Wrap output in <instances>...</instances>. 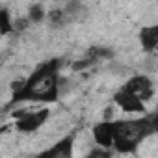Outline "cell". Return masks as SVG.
<instances>
[{
    "label": "cell",
    "instance_id": "obj_3",
    "mask_svg": "<svg viewBox=\"0 0 158 158\" xmlns=\"http://www.w3.org/2000/svg\"><path fill=\"white\" fill-rule=\"evenodd\" d=\"M50 117V108H39L34 112H21L15 119V130L21 134H34L37 132Z\"/></svg>",
    "mask_w": 158,
    "mask_h": 158
},
{
    "label": "cell",
    "instance_id": "obj_9",
    "mask_svg": "<svg viewBox=\"0 0 158 158\" xmlns=\"http://www.w3.org/2000/svg\"><path fill=\"white\" fill-rule=\"evenodd\" d=\"M13 32V21L8 10H0V35H8Z\"/></svg>",
    "mask_w": 158,
    "mask_h": 158
},
{
    "label": "cell",
    "instance_id": "obj_2",
    "mask_svg": "<svg viewBox=\"0 0 158 158\" xmlns=\"http://www.w3.org/2000/svg\"><path fill=\"white\" fill-rule=\"evenodd\" d=\"M154 132V115H143L141 119H115V136L112 151L117 154H134L138 147Z\"/></svg>",
    "mask_w": 158,
    "mask_h": 158
},
{
    "label": "cell",
    "instance_id": "obj_6",
    "mask_svg": "<svg viewBox=\"0 0 158 158\" xmlns=\"http://www.w3.org/2000/svg\"><path fill=\"white\" fill-rule=\"evenodd\" d=\"M91 136H93V141L97 143V147L112 149L114 136H115V119H104V121L95 123L91 128Z\"/></svg>",
    "mask_w": 158,
    "mask_h": 158
},
{
    "label": "cell",
    "instance_id": "obj_11",
    "mask_svg": "<svg viewBox=\"0 0 158 158\" xmlns=\"http://www.w3.org/2000/svg\"><path fill=\"white\" fill-rule=\"evenodd\" d=\"M45 15H47V13H45V8H43L41 4H34V6L30 8V21L39 23V21H43Z\"/></svg>",
    "mask_w": 158,
    "mask_h": 158
},
{
    "label": "cell",
    "instance_id": "obj_4",
    "mask_svg": "<svg viewBox=\"0 0 158 158\" xmlns=\"http://www.w3.org/2000/svg\"><path fill=\"white\" fill-rule=\"evenodd\" d=\"M74 141H76V130H71L56 143L37 152L34 158H74Z\"/></svg>",
    "mask_w": 158,
    "mask_h": 158
},
{
    "label": "cell",
    "instance_id": "obj_10",
    "mask_svg": "<svg viewBox=\"0 0 158 158\" xmlns=\"http://www.w3.org/2000/svg\"><path fill=\"white\" fill-rule=\"evenodd\" d=\"M86 158H114V151L112 149H102V147H95L91 149Z\"/></svg>",
    "mask_w": 158,
    "mask_h": 158
},
{
    "label": "cell",
    "instance_id": "obj_7",
    "mask_svg": "<svg viewBox=\"0 0 158 158\" xmlns=\"http://www.w3.org/2000/svg\"><path fill=\"white\" fill-rule=\"evenodd\" d=\"M114 102L127 114H138V115H145L147 114V108H145V102L139 101L136 95L125 91V89H117L114 93Z\"/></svg>",
    "mask_w": 158,
    "mask_h": 158
},
{
    "label": "cell",
    "instance_id": "obj_8",
    "mask_svg": "<svg viewBox=\"0 0 158 158\" xmlns=\"http://www.w3.org/2000/svg\"><path fill=\"white\" fill-rule=\"evenodd\" d=\"M138 39H139V45L145 52H154L156 45H158V26L156 24L143 26L138 34Z\"/></svg>",
    "mask_w": 158,
    "mask_h": 158
},
{
    "label": "cell",
    "instance_id": "obj_1",
    "mask_svg": "<svg viewBox=\"0 0 158 158\" xmlns=\"http://www.w3.org/2000/svg\"><path fill=\"white\" fill-rule=\"evenodd\" d=\"M61 61L60 60H48L41 65H37L26 80L15 82L11 86V97L10 106L23 104V102H43V104H54L60 99V82H61Z\"/></svg>",
    "mask_w": 158,
    "mask_h": 158
},
{
    "label": "cell",
    "instance_id": "obj_5",
    "mask_svg": "<svg viewBox=\"0 0 158 158\" xmlns=\"http://www.w3.org/2000/svg\"><path fill=\"white\" fill-rule=\"evenodd\" d=\"M121 89H125V91L136 95L139 101L145 102L147 99L152 97V93H154V84H152V80H151L147 74H134V76H130L128 80L121 86Z\"/></svg>",
    "mask_w": 158,
    "mask_h": 158
}]
</instances>
